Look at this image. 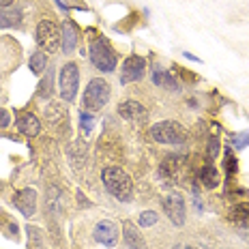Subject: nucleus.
Instances as JSON below:
<instances>
[{
  "mask_svg": "<svg viewBox=\"0 0 249 249\" xmlns=\"http://www.w3.org/2000/svg\"><path fill=\"white\" fill-rule=\"evenodd\" d=\"M103 185L107 187V191L121 202H129L133 198V180L124 170L116 168V165H110L101 172Z\"/></svg>",
  "mask_w": 249,
  "mask_h": 249,
  "instance_id": "1",
  "label": "nucleus"
},
{
  "mask_svg": "<svg viewBox=\"0 0 249 249\" xmlns=\"http://www.w3.org/2000/svg\"><path fill=\"white\" fill-rule=\"evenodd\" d=\"M116 52L112 50V45L107 43V39L103 37H97L90 41V62L97 67L99 71H110L116 69Z\"/></svg>",
  "mask_w": 249,
  "mask_h": 249,
  "instance_id": "2",
  "label": "nucleus"
},
{
  "mask_svg": "<svg viewBox=\"0 0 249 249\" xmlns=\"http://www.w3.org/2000/svg\"><path fill=\"white\" fill-rule=\"evenodd\" d=\"M150 138L159 144H183L187 131L176 121H161L150 127Z\"/></svg>",
  "mask_w": 249,
  "mask_h": 249,
  "instance_id": "3",
  "label": "nucleus"
},
{
  "mask_svg": "<svg viewBox=\"0 0 249 249\" xmlns=\"http://www.w3.org/2000/svg\"><path fill=\"white\" fill-rule=\"evenodd\" d=\"M110 101V84L101 77L88 82L86 92H84V107L90 112H99L106 103Z\"/></svg>",
  "mask_w": 249,
  "mask_h": 249,
  "instance_id": "4",
  "label": "nucleus"
},
{
  "mask_svg": "<svg viewBox=\"0 0 249 249\" xmlns=\"http://www.w3.org/2000/svg\"><path fill=\"white\" fill-rule=\"evenodd\" d=\"M58 86H60V97L62 101H75L77 97V86H80V69L75 62H67L60 69L58 75Z\"/></svg>",
  "mask_w": 249,
  "mask_h": 249,
  "instance_id": "5",
  "label": "nucleus"
},
{
  "mask_svg": "<svg viewBox=\"0 0 249 249\" xmlns=\"http://www.w3.org/2000/svg\"><path fill=\"white\" fill-rule=\"evenodd\" d=\"M60 41H62V35L58 30V26L52 22V19L39 22V26H37V43L41 45V50L43 52H56V48L60 45Z\"/></svg>",
  "mask_w": 249,
  "mask_h": 249,
  "instance_id": "6",
  "label": "nucleus"
},
{
  "mask_svg": "<svg viewBox=\"0 0 249 249\" xmlns=\"http://www.w3.org/2000/svg\"><path fill=\"white\" fill-rule=\"evenodd\" d=\"M146 71V60L142 56H129L123 62V71H121V84H131L144 77Z\"/></svg>",
  "mask_w": 249,
  "mask_h": 249,
  "instance_id": "7",
  "label": "nucleus"
},
{
  "mask_svg": "<svg viewBox=\"0 0 249 249\" xmlns=\"http://www.w3.org/2000/svg\"><path fill=\"white\" fill-rule=\"evenodd\" d=\"M163 211L174 226L185 224V200L180 194H168L163 198Z\"/></svg>",
  "mask_w": 249,
  "mask_h": 249,
  "instance_id": "8",
  "label": "nucleus"
},
{
  "mask_svg": "<svg viewBox=\"0 0 249 249\" xmlns=\"http://www.w3.org/2000/svg\"><path fill=\"white\" fill-rule=\"evenodd\" d=\"M92 236H95V241L101 243V245L116 247V243H118V226L114 224V221H110V219H103V221H99V224L95 226Z\"/></svg>",
  "mask_w": 249,
  "mask_h": 249,
  "instance_id": "9",
  "label": "nucleus"
},
{
  "mask_svg": "<svg viewBox=\"0 0 249 249\" xmlns=\"http://www.w3.org/2000/svg\"><path fill=\"white\" fill-rule=\"evenodd\" d=\"M15 209L22 211L24 217H33L37 211V191L35 189H19L13 198Z\"/></svg>",
  "mask_w": 249,
  "mask_h": 249,
  "instance_id": "10",
  "label": "nucleus"
},
{
  "mask_svg": "<svg viewBox=\"0 0 249 249\" xmlns=\"http://www.w3.org/2000/svg\"><path fill=\"white\" fill-rule=\"evenodd\" d=\"M118 114H121L124 121L136 123V124L146 123V118H148V112L144 110V106L138 101H123L121 106H118Z\"/></svg>",
  "mask_w": 249,
  "mask_h": 249,
  "instance_id": "11",
  "label": "nucleus"
},
{
  "mask_svg": "<svg viewBox=\"0 0 249 249\" xmlns=\"http://www.w3.org/2000/svg\"><path fill=\"white\" fill-rule=\"evenodd\" d=\"M18 129L24 133V136L35 138V136H39V131H41V123H39V118L35 116V114L19 112L18 114Z\"/></svg>",
  "mask_w": 249,
  "mask_h": 249,
  "instance_id": "12",
  "label": "nucleus"
},
{
  "mask_svg": "<svg viewBox=\"0 0 249 249\" xmlns=\"http://www.w3.org/2000/svg\"><path fill=\"white\" fill-rule=\"evenodd\" d=\"M123 234H124V243H127L131 249H146V241H144L142 232L136 228V224H131V221H124Z\"/></svg>",
  "mask_w": 249,
  "mask_h": 249,
  "instance_id": "13",
  "label": "nucleus"
},
{
  "mask_svg": "<svg viewBox=\"0 0 249 249\" xmlns=\"http://www.w3.org/2000/svg\"><path fill=\"white\" fill-rule=\"evenodd\" d=\"M153 84L161 86V88H165V90H170V92H176L180 88V84H178V80L174 77V73H170V71H161V69H155Z\"/></svg>",
  "mask_w": 249,
  "mask_h": 249,
  "instance_id": "14",
  "label": "nucleus"
},
{
  "mask_svg": "<svg viewBox=\"0 0 249 249\" xmlns=\"http://www.w3.org/2000/svg\"><path fill=\"white\" fill-rule=\"evenodd\" d=\"M19 22H22V11L18 7L0 9V26L2 28H18Z\"/></svg>",
  "mask_w": 249,
  "mask_h": 249,
  "instance_id": "15",
  "label": "nucleus"
},
{
  "mask_svg": "<svg viewBox=\"0 0 249 249\" xmlns=\"http://www.w3.org/2000/svg\"><path fill=\"white\" fill-rule=\"evenodd\" d=\"M75 50V28L71 26V22L62 24V52L71 54Z\"/></svg>",
  "mask_w": 249,
  "mask_h": 249,
  "instance_id": "16",
  "label": "nucleus"
},
{
  "mask_svg": "<svg viewBox=\"0 0 249 249\" xmlns=\"http://www.w3.org/2000/svg\"><path fill=\"white\" fill-rule=\"evenodd\" d=\"M230 221H234L236 226H249V204H236L230 211Z\"/></svg>",
  "mask_w": 249,
  "mask_h": 249,
  "instance_id": "17",
  "label": "nucleus"
},
{
  "mask_svg": "<svg viewBox=\"0 0 249 249\" xmlns=\"http://www.w3.org/2000/svg\"><path fill=\"white\" fill-rule=\"evenodd\" d=\"M200 180L204 187L213 189V187L219 185V174H217V170L213 168V165H204V168L200 170Z\"/></svg>",
  "mask_w": 249,
  "mask_h": 249,
  "instance_id": "18",
  "label": "nucleus"
},
{
  "mask_svg": "<svg viewBox=\"0 0 249 249\" xmlns=\"http://www.w3.org/2000/svg\"><path fill=\"white\" fill-rule=\"evenodd\" d=\"M69 155H71V163L75 165H82L86 159V144L84 140H77V142H73V146L69 148Z\"/></svg>",
  "mask_w": 249,
  "mask_h": 249,
  "instance_id": "19",
  "label": "nucleus"
},
{
  "mask_svg": "<svg viewBox=\"0 0 249 249\" xmlns=\"http://www.w3.org/2000/svg\"><path fill=\"white\" fill-rule=\"evenodd\" d=\"M45 65H48V56H45V52H35L33 58H30V69L39 75L41 71L45 69Z\"/></svg>",
  "mask_w": 249,
  "mask_h": 249,
  "instance_id": "20",
  "label": "nucleus"
},
{
  "mask_svg": "<svg viewBox=\"0 0 249 249\" xmlns=\"http://www.w3.org/2000/svg\"><path fill=\"white\" fill-rule=\"evenodd\" d=\"M52 80H54V71L45 73V77L41 80V84H39V95L43 97V99H50L52 97Z\"/></svg>",
  "mask_w": 249,
  "mask_h": 249,
  "instance_id": "21",
  "label": "nucleus"
},
{
  "mask_svg": "<svg viewBox=\"0 0 249 249\" xmlns=\"http://www.w3.org/2000/svg\"><path fill=\"white\" fill-rule=\"evenodd\" d=\"M157 219H159V215L155 211H144L142 215H140L138 224H140V228H150L153 224H157Z\"/></svg>",
  "mask_w": 249,
  "mask_h": 249,
  "instance_id": "22",
  "label": "nucleus"
},
{
  "mask_svg": "<svg viewBox=\"0 0 249 249\" xmlns=\"http://www.w3.org/2000/svg\"><path fill=\"white\" fill-rule=\"evenodd\" d=\"M230 140H232V146L234 148H245L249 144V131L247 133H232Z\"/></svg>",
  "mask_w": 249,
  "mask_h": 249,
  "instance_id": "23",
  "label": "nucleus"
},
{
  "mask_svg": "<svg viewBox=\"0 0 249 249\" xmlns=\"http://www.w3.org/2000/svg\"><path fill=\"white\" fill-rule=\"evenodd\" d=\"M224 165H226V172H228V174H234V172H236V157L230 153V150H226Z\"/></svg>",
  "mask_w": 249,
  "mask_h": 249,
  "instance_id": "24",
  "label": "nucleus"
},
{
  "mask_svg": "<svg viewBox=\"0 0 249 249\" xmlns=\"http://www.w3.org/2000/svg\"><path fill=\"white\" fill-rule=\"evenodd\" d=\"M217 150H219V142H217V138H211L209 140V146H206V153H209L211 159L217 157Z\"/></svg>",
  "mask_w": 249,
  "mask_h": 249,
  "instance_id": "25",
  "label": "nucleus"
},
{
  "mask_svg": "<svg viewBox=\"0 0 249 249\" xmlns=\"http://www.w3.org/2000/svg\"><path fill=\"white\" fill-rule=\"evenodd\" d=\"M80 121H82V127H84V131H86V133L90 131V129H92V118H88L86 112L80 114Z\"/></svg>",
  "mask_w": 249,
  "mask_h": 249,
  "instance_id": "26",
  "label": "nucleus"
},
{
  "mask_svg": "<svg viewBox=\"0 0 249 249\" xmlns=\"http://www.w3.org/2000/svg\"><path fill=\"white\" fill-rule=\"evenodd\" d=\"M9 112H4V110H0V129H7L9 127Z\"/></svg>",
  "mask_w": 249,
  "mask_h": 249,
  "instance_id": "27",
  "label": "nucleus"
},
{
  "mask_svg": "<svg viewBox=\"0 0 249 249\" xmlns=\"http://www.w3.org/2000/svg\"><path fill=\"white\" fill-rule=\"evenodd\" d=\"M13 4V0H0V9H4V7H11Z\"/></svg>",
  "mask_w": 249,
  "mask_h": 249,
  "instance_id": "28",
  "label": "nucleus"
},
{
  "mask_svg": "<svg viewBox=\"0 0 249 249\" xmlns=\"http://www.w3.org/2000/svg\"><path fill=\"white\" fill-rule=\"evenodd\" d=\"M185 249H194V247H185Z\"/></svg>",
  "mask_w": 249,
  "mask_h": 249,
  "instance_id": "29",
  "label": "nucleus"
},
{
  "mask_svg": "<svg viewBox=\"0 0 249 249\" xmlns=\"http://www.w3.org/2000/svg\"><path fill=\"white\" fill-rule=\"evenodd\" d=\"M172 249H178V247H172Z\"/></svg>",
  "mask_w": 249,
  "mask_h": 249,
  "instance_id": "30",
  "label": "nucleus"
}]
</instances>
